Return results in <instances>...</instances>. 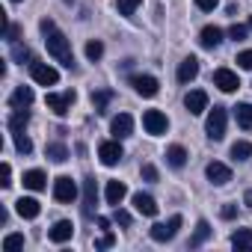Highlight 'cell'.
I'll return each mask as SVG.
<instances>
[{"instance_id":"e575fe53","label":"cell","mask_w":252,"mask_h":252,"mask_svg":"<svg viewBox=\"0 0 252 252\" xmlns=\"http://www.w3.org/2000/svg\"><path fill=\"white\" fill-rule=\"evenodd\" d=\"M12 57H15L18 63H24V60L33 63V54H30V48H24V45H15V48H12Z\"/></svg>"},{"instance_id":"ab89813d","label":"cell","mask_w":252,"mask_h":252,"mask_svg":"<svg viewBox=\"0 0 252 252\" xmlns=\"http://www.w3.org/2000/svg\"><path fill=\"white\" fill-rule=\"evenodd\" d=\"M228 36H231L234 42H240V39H246V27H240V24H234V27L228 30Z\"/></svg>"},{"instance_id":"ac0fdd59","label":"cell","mask_w":252,"mask_h":252,"mask_svg":"<svg viewBox=\"0 0 252 252\" xmlns=\"http://www.w3.org/2000/svg\"><path fill=\"white\" fill-rule=\"evenodd\" d=\"M71 234H74L71 220H60V222H54V228H51V240H54V243H65V240H71Z\"/></svg>"},{"instance_id":"30bf717a","label":"cell","mask_w":252,"mask_h":252,"mask_svg":"<svg viewBox=\"0 0 252 252\" xmlns=\"http://www.w3.org/2000/svg\"><path fill=\"white\" fill-rule=\"evenodd\" d=\"M131 86H134L143 98H155V95H158V77H152V74H134V77H131Z\"/></svg>"},{"instance_id":"5bb4252c","label":"cell","mask_w":252,"mask_h":252,"mask_svg":"<svg viewBox=\"0 0 252 252\" xmlns=\"http://www.w3.org/2000/svg\"><path fill=\"white\" fill-rule=\"evenodd\" d=\"M214 86H220L222 92H234L240 86V80H237V74L231 68H217L214 71Z\"/></svg>"},{"instance_id":"4dcf8cb0","label":"cell","mask_w":252,"mask_h":252,"mask_svg":"<svg viewBox=\"0 0 252 252\" xmlns=\"http://www.w3.org/2000/svg\"><path fill=\"white\" fill-rule=\"evenodd\" d=\"M140 3H143V0H116V9H119L122 15H134Z\"/></svg>"},{"instance_id":"e0dca14e","label":"cell","mask_w":252,"mask_h":252,"mask_svg":"<svg viewBox=\"0 0 252 252\" xmlns=\"http://www.w3.org/2000/svg\"><path fill=\"white\" fill-rule=\"evenodd\" d=\"M134 208H137V214H143V217H155V214H158V202H155L149 193H137V196H134Z\"/></svg>"},{"instance_id":"5b68a950","label":"cell","mask_w":252,"mask_h":252,"mask_svg":"<svg viewBox=\"0 0 252 252\" xmlns=\"http://www.w3.org/2000/svg\"><path fill=\"white\" fill-rule=\"evenodd\" d=\"M30 74L39 86H57V80H60V71L45 63H30Z\"/></svg>"},{"instance_id":"d6986e66","label":"cell","mask_w":252,"mask_h":252,"mask_svg":"<svg viewBox=\"0 0 252 252\" xmlns=\"http://www.w3.org/2000/svg\"><path fill=\"white\" fill-rule=\"evenodd\" d=\"M196 74H199V60H196V57H187V60L178 65V80H181V83H190V80H196Z\"/></svg>"},{"instance_id":"ee69618b","label":"cell","mask_w":252,"mask_h":252,"mask_svg":"<svg viewBox=\"0 0 252 252\" xmlns=\"http://www.w3.org/2000/svg\"><path fill=\"white\" fill-rule=\"evenodd\" d=\"M243 202H246V205H249V208H252V190H249V193H246V196H243Z\"/></svg>"},{"instance_id":"4316f807","label":"cell","mask_w":252,"mask_h":252,"mask_svg":"<svg viewBox=\"0 0 252 252\" xmlns=\"http://www.w3.org/2000/svg\"><path fill=\"white\" fill-rule=\"evenodd\" d=\"M110 101H113V89H101V92H92V107H95V113H104Z\"/></svg>"},{"instance_id":"6da1fadb","label":"cell","mask_w":252,"mask_h":252,"mask_svg":"<svg viewBox=\"0 0 252 252\" xmlns=\"http://www.w3.org/2000/svg\"><path fill=\"white\" fill-rule=\"evenodd\" d=\"M42 33H45V45H48V54L60 63V65H65V68H71L74 65V54H71V45H68V39H65V33L51 21V18H42Z\"/></svg>"},{"instance_id":"7402d4cb","label":"cell","mask_w":252,"mask_h":252,"mask_svg":"<svg viewBox=\"0 0 252 252\" xmlns=\"http://www.w3.org/2000/svg\"><path fill=\"white\" fill-rule=\"evenodd\" d=\"M24 187L27 190H45L48 187V175L42 169H30V172H24Z\"/></svg>"},{"instance_id":"8992f818","label":"cell","mask_w":252,"mask_h":252,"mask_svg":"<svg viewBox=\"0 0 252 252\" xmlns=\"http://www.w3.org/2000/svg\"><path fill=\"white\" fill-rule=\"evenodd\" d=\"M74 89H68V92H63V95H57V92H48V98H45V104L57 113V116H65L68 110H71V104H74Z\"/></svg>"},{"instance_id":"f6af8a7d","label":"cell","mask_w":252,"mask_h":252,"mask_svg":"<svg viewBox=\"0 0 252 252\" xmlns=\"http://www.w3.org/2000/svg\"><path fill=\"white\" fill-rule=\"evenodd\" d=\"M249 27H252V15H249Z\"/></svg>"},{"instance_id":"b9f144b4","label":"cell","mask_w":252,"mask_h":252,"mask_svg":"<svg viewBox=\"0 0 252 252\" xmlns=\"http://www.w3.org/2000/svg\"><path fill=\"white\" fill-rule=\"evenodd\" d=\"M220 214H222V220H234V217H237V208H234V205H225Z\"/></svg>"},{"instance_id":"f546056e","label":"cell","mask_w":252,"mask_h":252,"mask_svg":"<svg viewBox=\"0 0 252 252\" xmlns=\"http://www.w3.org/2000/svg\"><path fill=\"white\" fill-rule=\"evenodd\" d=\"M48 158H51L54 163H63V160H68V149H65L63 143H51V146H48Z\"/></svg>"},{"instance_id":"277c9868","label":"cell","mask_w":252,"mask_h":252,"mask_svg":"<svg viewBox=\"0 0 252 252\" xmlns=\"http://www.w3.org/2000/svg\"><path fill=\"white\" fill-rule=\"evenodd\" d=\"M143 128H146L152 137H160V134H166V128H169V119H166V113H160V110H146V113H143Z\"/></svg>"},{"instance_id":"2e32d148","label":"cell","mask_w":252,"mask_h":252,"mask_svg":"<svg viewBox=\"0 0 252 252\" xmlns=\"http://www.w3.org/2000/svg\"><path fill=\"white\" fill-rule=\"evenodd\" d=\"M104 196H107V205H122V199L128 196V187H125L122 181H107V190H104Z\"/></svg>"},{"instance_id":"83f0119b","label":"cell","mask_w":252,"mask_h":252,"mask_svg":"<svg viewBox=\"0 0 252 252\" xmlns=\"http://www.w3.org/2000/svg\"><path fill=\"white\" fill-rule=\"evenodd\" d=\"M208 237H211V225H208V220H199V225H196V234L190 237V246L196 249V246H202Z\"/></svg>"},{"instance_id":"1f68e13d","label":"cell","mask_w":252,"mask_h":252,"mask_svg":"<svg viewBox=\"0 0 252 252\" xmlns=\"http://www.w3.org/2000/svg\"><path fill=\"white\" fill-rule=\"evenodd\" d=\"M15 149L21 152V155H30L33 152V143H30V137L21 131V134H15Z\"/></svg>"},{"instance_id":"ba28073f","label":"cell","mask_w":252,"mask_h":252,"mask_svg":"<svg viewBox=\"0 0 252 252\" xmlns=\"http://www.w3.org/2000/svg\"><path fill=\"white\" fill-rule=\"evenodd\" d=\"M122 146H119V140H107V143H101L98 146V158H101V163L104 166H116L119 160H122Z\"/></svg>"},{"instance_id":"8d00e7d4","label":"cell","mask_w":252,"mask_h":252,"mask_svg":"<svg viewBox=\"0 0 252 252\" xmlns=\"http://www.w3.org/2000/svg\"><path fill=\"white\" fill-rule=\"evenodd\" d=\"M0 178H3V181H0L3 187H9V184H12V166H9V163L0 166Z\"/></svg>"},{"instance_id":"cb8c5ba5","label":"cell","mask_w":252,"mask_h":252,"mask_svg":"<svg viewBox=\"0 0 252 252\" xmlns=\"http://www.w3.org/2000/svg\"><path fill=\"white\" fill-rule=\"evenodd\" d=\"M199 42H202V48H217L222 42V30L220 27H205L202 36H199Z\"/></svg>"},{"instance_id":"d590c367","label":"cell","mask_w":252,"mask_h":252,"mask_svg":"<svg viewBox=\"0 0 252 252\" xmlns=\"http://www.w3.org/2000/svg\"><path fill=\"white\" fill-rule=\"evenodd\" d=\"M237 65L246 68V71H252V51H240L237 54Z\"/></svg>"},{"instance_id":"74e56055","label":"cell","mask_w":252,"mask_h":252,"mask_svg":"<svg viewBox=\"0 0 252 252\" xmlns=\"http://www.w3.org/2000/svg\"><path fill=\"white\" fill-rule=\"evenodd\" d=\"M196 6H199L202 12H214V9L220 6V0H196Z\"/></svg>"},{"instance_id":"7a4b0ae2","label":"cell","mask_w":252,"mask_h":252,"mask_svg":"<svg viewBox=\"0 0 252 252\" xmlns=\"http://www.w3.org/2000/svg\"><path fill=\"white\" fill-rule=\"evenodd\" d=\"M225 122H228V116H225V107H214L211 113H208V122H205V131H208V137L211 140H222L225 137Z\"/></svg>"},{"instance_id":"52a82bcc","label":"cell","mask_w":252,"mask_h":252,"mask_svg":"<svg viewBox=\"0 0 252 252\" xmlns=\"http://www.w3.org/2000/svg\"><path fill=\"white\" fill-rule=\"evenodd\" d=\"M54 199L57 202H74L77 199V184L68 178V175H60L54 181Z\"/></svg>"},{"instance_id":"f35d334b","label":"cell","mask_w":252,"mask_h":252,"mask_svg":"<svg viewBox=\"0 0 252 252\" xmlns=\"http://www.w3.org/2000/svg\"><path fill=\"white\" fill-rule=\"evenodd\" d=\"M119 225H131V214L128 211H122V208H116V217H113Z\"/></svg>"},{"instance_id":"44dd1931","label":"cell","mask_w":252,"mask_h":252,"mask_svg":"<svg viewBox=\"0 0 252 252\" xmlns=\"http://www.w3.org/2000/svg\"><path fill=\"white\" fill-rule=\"evenodd\" d=\"M231 246L237 252H252V228H237L231 234Z\"/></svg>"},{"instance_id":"603a6c76","label":"cell","mask_w":252,"mask_h":252,"mask_svg":"<svg viewBox=\"0 0 252 252\" xmlns=\"http://www.w3.org/2000/svg\"><path fill=\"white\" fill-rule=\"evenodd\" d=\"M27 122H30V110H15V113L9 116V131H12V134H21V131L27 128Z\"/></svg>"},{"instance_id":"d6a6232c","label":"cell","mask_w":252,"mask_h":252,"mask_svg":"<svg viewBox=\"0 0 252 252\" xmlns=\"http://www.w3.org/2000/svg\"><path fill=\"white\" fill-rule=\"evenodd\" d=\"M86 57H89L92 63H98V60L104 57V45H101V42H89V45H86Z\"/></svg>"},{"instance_id":"7c38bea8","label":"cell","mask_w":252,"mask_h":252,"mask_svg":"<svg viewBox=\"0 0 252 252\" xmlns=\"http://www.w3.org/2000/svg\"><path fill=\"white\" fill-rule=\"evenodd\" d=\"M110 131H113V137H116V140L131 137V134H134V119H131L128 113H119V116L110 122Z\"/></svg>"},{"instance_id":"7dc6e473","label":"cell","mask_w":252,"mask_h":252,"mask_svg":"<svg viewBox=\"0 0 252 252\" xmlns=\"http://www.w3.org/2000/svg\"><path fill=\"white\" fill-rule=\"evenodd\" d=\"M65 3H71V0H65Z\"/></svg>"},{"instance_id":"9c48e42d","label":"cell","mask_w":252,"mask_h":252,"mask_svg":"<svg viewBox=\"0 0 252 252\" xmlns=\"http://www.w3.org/2000/svg\"><path fill=\"white\" fill-rule=\"evenodd\" d=\"M205 175H208V181L217 184V187H222V184L231 181V169H228L225 163H220V160H211V163L205 166Z\"/></svg>"},{"instance_id":"3957f363","label":"cell","mask_w":252,"mask_h":252,"mask_svg":"<svg viewBox=\"0 0 252 252\" xmlns=\"http://www.w3.org/2000/svg\"><path fill=\"white\" fill-rule=\"evenodd\" d=\"M178 228H181V217L175 214V217H169L166 222H155L152 225V240H158V243H166V240H172L175 234H178Z\"/></svg>"},{"instance_id":"60d3db41","label":"cell","mask_w":252,"mask_h":252,"mask_svg":"<svg viewBox=\"0 0 252 252\" xmlns=\"http://www.w3.org/2000/svg\"><path fill=\"white\" fill-rule=\"evenodd\" d=\"M143 178H146V181H158V169H155L152 163H146V166H143Z\"/></svg>"},{"instance_id":"7bdbcfd3","label":"cell","mask_w":252,"mask_h":252,"mask_svg":"<svg viewBox=\"0 0 252 252\" xmlns=\"http://www.w3.org/2000/svg\"><path fill=\"white\" fill-rule=\"evenodd\" d=\"M95 246H98V249H107V246H113V234H104L101 240H95Z\"/></svg>"},{"instance_id":"d4e9b609","label":"cell","mask_w":252,"mask_h":252,"mask_svg":"<svg viewBox=\"0 0 252 252\" xmlns=\"http://www.w3.org/2000/svg\"><path fill=\"white\" fill-rule=\"evenodd\" d=\"M166 160H169V166L181 169V166L187 163V152H184V146H169V149H166Z\"/></svg>"},{"instance_id":"8fae6325","label":"cell","mask_w":252,"mask_h":252,"mask_svg":"<svg viewBox=\"0 0 252 252\" xmlns=\"http://www.w3.org/2000/svg\"><path fill=\"white\" fill-rule=\"evenodd\" d=\"M95 202H98V187L95 178H83V217H95Z\"/></svg>"},{"instance_id":"ffe728a7","label":"cell","mask_w":252,"mask_h":252,"mask_svg":"<svg viewBox=\"0 0 252 252\" xmlns=\"http://www.w3.org/2000/svg\"><path fill=\"white\" fill-rule=\"evenodd\" d=\"M9 104H12L15 110H27V107L33 104V89H30V86H18V89L12 92Z\"/></svg>"},{"instance_id":"9a60e30c","label":"cell","mask_w":252,"mask_h":252,"mask_svg":"<svg viewBox=\"0 0 252 252\" xmlns=\"http://www.w3.org/2000/svg\"><path fill=\"white\" fill-rule=\"evenodd\" d=\"M15 211H18L24 220H36V217L42 214V205H39L36 199H30V196H21V199L15 202Z\"/></svg>"},{"instance_id":"f1b7e54d","label":"cell","mask_w":252,"mask_h":252,"mask_svg":"<svg viewBox=\"0 0 252 252\" xmlns=\"http://www.w3.org/2000/svg\"><path fill=\"white\" fill-rule=\"evenodd\" d=\"M231 158H234V160H249V158H252V143L237 140V143L231 146Z\"/></svg>"},{"instance_id":"bcb514c9","label":"cell","mask_w":252,"mask_h":252,"mask_svg":"<svg viewBox=\"0 0 252 252\" xmlns=\"http://www.w3.org/2000/svg\"><path fill=\"white\" fill-rule=\"evenodd\" d=\"M12 3H21V0H12Z\"/></svg>"},{"instance_id":"4fadbf2b","label":"cell","mask_w":252,"mask_h":252,"mask_svg":"<svg viewBox=\"0 0 252 252\" xmlns=\"http://www.w3.org/2000/svg\"><path fill=\"white\" fill-rule=\"evenodd\" d=\"M184 107L190 110V116H199V113H205V110H208V92H202V89H193V92H187V95H184Z\"/></svg>"},{"instance_id":"836d02e7","label":"cell","mask_w":252,"mask_h":252,"mask_svg":"<svg viewBox=\"0 0 252 252\" xmlns=\"http://www.w3.org/2000/svg\"><path fill=\"white\" fill-rule=\"evenodd\" d=\"M24 246V234H6L3 237V249H21Z\"/></svg>"},{"instance_id":"484cf974","label":"cell","mask_w":252,"mask_h":252,"mask_svg":"<svg viewBox=\"0 0 252 252\" xmlns=\"http://www.w3.org/2000/svg\"><path fill=\"white\" fill-rule=\"evenodd\" d=\"M234 119L240 128H252V104H237L234 107Z\"/></svg>"}]
</instances>
